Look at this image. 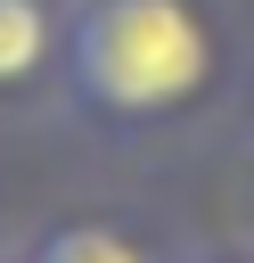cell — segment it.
<instances>
[{
  "label": "cell",
  "instance_id": "1",
  "mask_svg": "<svg viewBox=\"0 0 254 263\" xmlns=\"http://www.w3.org/2000/svg\"><path fill=\"white\" fill-rule=\"evenodd\" d=\"M246 41L229 0H66L57 123L98 148H164L238 107Z\"/></svg>",
  "mask_w": 254,
  "mask_h": 263
},
{
  "label": "cell",
  "instance_id": "2",
  "mask_svg": "<svg viewBox=\"0 0 254 263\" xmlns=\"http://www.w3.org/2000/svg\"><path fill=\"white\" fill-rule=\"evenodd\" d=\"M16 255H25V263H180V247H172L156 222L107 214V205L33 222V238H16Z\"/></svg>",
  "mask_w": 254,
  "mask_h": 263
},
{
  "label": "cell",
  "instance_id": "3",
  "mask_svg": "<svg viewBox=\"0 0 254 263\" xmlns=\"http://www.w3.org/2000/svg\"><path fill=\"white\" fill-rule=\"evenodd\" d=\"M66 58V0H0V107L49 99Z\"/></svg>",
  "mask_w": 254,
  "mask_h": 263
},
{
  "label": "cell",
  "instance_id": "4",
  "mask_svg": "<svg viewBox=\"0 0 254 263\" xmlns=\"http://www.w3.org/2000/svg\"><path fill=\"white\" fill-rule=\"evenodd\" d=\"M229 123H238V140L254 148V49H246V74H238V107H229Z\"/></svg>",
  "mask_w": 254,
  "mask_h": 263
},
{
  "label": "cell",
  "instance_id": "5",
  "mask_svg": "<svg viewBox=\"0 0 254 263\" xmlns=\"http://www.w3.org/2000/svg\"><path fill=\"white\" fill-rule=\"evenodd\" d=\"M180 263H254V247H180Z\"/></svg>",
  "mask_w": 254,
  "mask_h": 263
},
{
  "label": "cell",
  "instance_id": "6",
  "mask_svg": "<svg viewBox=\"0 0 254 263\" xmlns=\"http://www.w3.org/2000/svg\"><path fill=\"white\" fill-rule=\"evenodd\" d=\"M0 263H25V255H16V238H0Z\"/></svg>",
  "mask_w": 254,
  "mask_h": 263
}]
</instances>
